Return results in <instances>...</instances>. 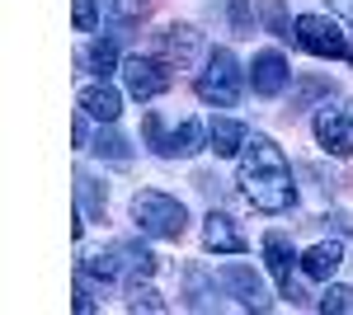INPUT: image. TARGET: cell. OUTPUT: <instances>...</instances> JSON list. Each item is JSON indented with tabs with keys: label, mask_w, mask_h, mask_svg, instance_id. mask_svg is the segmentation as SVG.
Returning <instances> with one entry per match:
<instances>
[{
	"label": "cell",
	"mask_w": 353,
	"mask_h": 315,
	"mask_svg": "<svg viewBox=\"0 0 353 315\" xmlns=\"http://www.w3.org/2000/svg\"><path fill=\"white\" fill-rule=\"evenodd\" d=\"M241 193L254 203L259 212H288L297 203V188H292V165L283 156V146L273 136H250L241 151Z\"/></svg>",
	"instance_id": "cell-1"
},
{
	"label": "cell",
	"mask_w": 353,
	"mask_h": 315,
	"mask_svg": "<svg viewBox=\"0 0 353 315\" xmlns=\"http://www.w3.org/2000/svg\"><path fill=\"white\" fill-rule=\"evenodd\" d=\"M81 273H94L99 283H118V278L123 283H141V278L156 273V254L146 245H137V240H113L109 250L81 259Z\"/></svg>",
	"instance_id": "cell-2"
},
{
	"label": "cell",
	"mask_w": 353,
	"mask_h": 315,
	"mask_svg": "<svg viewBox=\"0 0 353 315\" xmlns=\"http://www.w3.org/2000/svg\"><path fill=\"white\" fill-rule=\"evenodd\" d=\"M132 221H137V231L151 236V240H179L184 226H189V212H184L179 198H170V193L141 188V193H132Z\"/></svg>",
	"instance_id": "cell-3"
},
{
	"label": "cell",
	"mask_w": 353,
	"mask_h": 315,
	"mask_svg": "<svg viewBox=\"0 0 353 315\" xmlns=\"http://www.w3.org/2000/svg\"><path fill=\"white\" fill-rule=\"evenodd\" d=\"M141 136H146V146H151L156 156H165V160H189V156H198V151L208 146V132H203L198 118H184L174 132H161V118L146 113V118H141Z\"/></svg>",
	"instance_id": "cell-4"
},
{
	"label": "cell",
	"mask_w": 353,
	"mask_h": 315,
	"mask_svg": "<svg viewBox=\"0 0 353 315\" xmlns=\"http://www.w3.org/2000/svg\"><path fill=\"white\" fill-rule=\"evenodd\" d=\"M241 61L226 52V48H217V52L208 57V66H203V76H198V94L208 99V104L217 108H231L236 99H241Z\"/></svg>",
	"instance_id": "cell-5"
},
{
	"label": "cell",
	"mask_w": 353,
	"mask_h": 315,
	"mask_svg": "<svg viewBox=\"0 0 353 315\" xmlns=\"http://www.w3.org/2000/svg\"><path fill=\"white\" fill-rule=\"evenodd\" d=\"M297 43L311 57H330V61H334V57H349V43H344L339 24L325 19V14H301L297 19Z\"/></svg>",
	"instance_id": "cell-6"
},
{
	"label": "cell",
	"mask_w": 353,
	"mask_h": 315,
	"mask_svg": "<svg viewBox=\"0 0 353 315\" xmlns=\"http://www.w3.org/2000/svg\"><path fill=\"white\" fill-rule=\"evenodd\" d=\"M118 71L128 80V94H132V99H156V94L170 90V71H165L156 57H128Z\"/></svg>",
	"instance_id": "cell-7"
},
{
	"label": "cell",
	"mask_w": 353,
	"mask_h": 315,
	"mask_svg": "<svg viewBox=\"0 0 353 315\" xmlns=\"http://www.w3.org/2000/svg\"><path fill=\"white\" fill-rule=\"evenodd\" d=\"M217 283L241 296L245 311H269V306H273L269 292H264V283H259V273H254V268H245V263H226V268L217 273Z\"/></svg>",
	"instance_id": "cell-8"
},
{
	"label": "cell",
	"mask_w": 353,
	"mask_h": 315,
	"mask_svg": "<svg viewBox=\"0 0 353 315\" xmlns=\"http://www.w3.org/2000/svg\"><path fill=\"white\" fill-rule=\"evenodd\" d=\"M316 141L325 146L330 156H349L353 151V132H349V113L344 108H321L316 113Z\"/></svg>",
	"instance_id": "cell-9"
},
{
	"label": "cell",
	"mask_w": 353,
	"mask_h": 315,
	"mask_svg": "<svg viewBox=\"0 0 353 315\" xmlns=\"http://www.w3.org/2000/svg\"><path fill=\"white\" fill-rule=\"evenodd\" d=\"M288 61H283V52H254V61H250V80H254V94H264V99H273V94H283V85H288Z\"/></svg>",
	"instance_id": "cell-10"
},
{
	"label": "cell",
	"mask_w": 353,
	"mask_h": 315,
	"mask_svg": "<svg viewBox=\"0 0 353 315\" xmlns=\"http://www.w3.org/2000/svg\"><path fill=\"white\" fill-rule=\"evenodd\" d=\"M203 245H208V250H217V254H245L241 226H236L226 212H212V216L203 221Z\"/></svg>",
	"instance_id": "cell-11"
},
{
	"label": "cell",
	"mask_w": 353,
	"mask_h": 315,
	"mask_svg": "<svg viewBox=\"0 0 353 315\" xmlns=\"http://www.w3.org/2000/svg\"><path fill=\"white\" fill-rule=\"evenodd\" d=\"M81 108L90 113V118H99V123H113L118 113H123V99H118V90L113 85H85L81 90Z\"/></svg>",
	"instance_id": "cell-12"
},
{
	"label": "cell",
	"mask_w": 353,
	"mask_h": 315,
	"mask_svg": "<svg viewBox=\"0 0 353 315\" xmlns=\"http://www.w3.org/2000/svg\"><path fill=\"white\" fill-rule=\"evenodd\" d=\"M245 141H250L245 123H236V118H212V128H208V146H212L217 156H241Z\"/></svg>",
	"instance_id": "cell-13"
},
{
	"label": "cell",
	"mask_w": 353,
	"mask_h": 315,
	"mask_svg": "<svg viewBox=\"0 0 353 315\" xmlns=\"http://www.w3.org/2000/svg\"><path fill=\"white\" fill-rule=\"evenodd\" d=\"M339 259H344V250H339V240H321V245H311L306 254H301V273L306 278H334V268H339Z\"/></svg>",
	"instance_id": "cell-14"
},
{
	"label": "cell",
	"mask_w": 353,
	"mask_h": 315,
	"mask_svg": "<svg viewBox=\"0 0 353 315\" xmlns=\"http://www.w3.org/2000/svg\"><path fill=\"white\" fill-rule=\"evenodd\" d=\"M161 43H165V57H170L174 66H193V57H198V48H203L189 24H170L161 33Z\"/></svg>",
	"instance_id": "cell-15"
},
{
	"label": "cell",
	"mask_w": 353,
	"mask_h": 315,
	"mask_svg": "<svg viewBox=\"0 0 353 315\" xmlns=\"http://www.w3.org/2000/svg\"><path fill=\"white\" fill-rule=\"evenodd\" d=\"M264 263H269V273L283 287L292 283V240L283 236V231H269V236H264Z\"/></svg>",
	"instance_id": "cell-16"
},
{
	"label": "cell",
	"mask_w": 353,
	"mask_h": 315,
	"mask_svg": "<svg viewBox=\"0 0 353 315\" xmlns=\"http://www.w3.org/2000/svg\"><path fill=\"white\" fill-rule=\"evenodd\" d=\"M76 198H81V216H104V207H109V188L85 170L76 174Z\"/></svg>",
	"instance_id": "cell-17"
},
{
	"label": "cell",
	"mask_w": 353,
	"mask_h": 315,
	"mask_svg": "<svg viewBox=\"0 0 353 315\" xmlns=\"http://www.w3.org/2000/svg\"><path fill=\"white\" fill-rule=\"evenodd\" d=\"M259 14H264V24H269L273 38H297V24L288 19V10H283V0H259Z\"/></svg>",
	"instance_id": "cell-18"
},
{
	"label": "cell",
	"mask_w": 353,
	"mask_h": 315,
	"mask_svg": "<svg viewBox=\"0 0 353 315\" xmlns=\"http://www.w3.org/2000/svg\"><path fill=\"white\" fill-rule=\"evenodd\" d=\"M94 151H99L104 160H113V165H128V160H132V146H128V136H118L113 128L94 136Z\"/></svg>",
	"instance_id": "cell-19"
},
{
	"label": "cell",
	"mask_w": 353,
	"mask_h": 315,
	"mask_svg": "<svg viewBox=\"0 0 353 315\" xmlns=\"http://www.w3.org/2000/svg\"><path fill=\"white\" fill-rule=\"evenodd\" d=\"M184 278H189V287H193V311H217V301H212V287H208V273L193 263V268H184Z\"/></svg>",
	"instance_id": "cell-20"
},
{
	"label": "cell",
	"mask_w": 353,
	"mask_h": 315,
	"mask_svg": "<svg viewBox=\"0 0 353 315\" xmlns=\"http://www.w3.org/2000/svg\"><path fill=\"white\" fill-rule=\"evenodd\" d=\"M128 311H165L161 292L146 287V283H128Z\"/></svg>",
	"instance_id": "cell-21"
},
{
	"label": "cell",
	"mask_w": 353,
	"mask_h": 315,
	"mask_svg": "<svg viewBox=\"0 0 353 315\" xmlns=\"http://www.w3.org/2000/svg\"><path fill=\"white\" fill-rule=\"evenodd\" d=\"M85 61H90V66H94V71H99V80L109 76L113 66H118V48H113V43H104V38H99V43H94V48H90V57H85Z\"/></svg>",
	"instance_id": "cell-22"
},
{
	"label": "cell",
	"mask_w": 353,
	"mask_h": 315,
	"mask_svg": "<svg viewBox=\"0 0 353 315\" xmlns=\"http://www.w3.org/2000/svg\"><path fill=\"white\" fill-rule=\"evenodd\" d=\"M316 306H321V311H334V315H353V287H330L325 296H321V301H316Z\"/></svg>",
	"instance_id": "cell-23"
},
{
	"label": "cell",
	"mask_w": 353,
	"mask_h": 315,
	"mask_svg": "<svg viewBox=\"0 0 353 315\" xmlns=\"http://www.w3.org/2000/svg\"><path fill=\"white\" fill-rule=\"evenodd\" d=\"M146 10H151V0H109V14L118 24H137Z\"/></svg>",
	"instance_id": "cell-24"
},
{
	"label": "cell",
	"mask_w": 353,
	"mask_h": 315,
	"mask_svg": "<svg viewBox=\"0 0 353 315\" xmlns=\"http://www.w3.org/2000/svg\"><path fill=\"white\" fill-rule=\"evenodd\" d=\"M316 94H334V85H330V80H301L297 94H292V113H297V108H306Z\"/></svg>",
	"instance_id": "cell-25"
},
{
	"label": "cell",
	"mask_w": 353,
	"mask_h": 315,
	"mask_svg": "<svg viewBox=\"0 0 353 315\" xmlns=\"http://www.w3.org/2000/svg\"><path fill=\"white\" fill-rule=\"evenodd\" d=\"M94 24H99L94 0H76V28H81V33H94Z\"/></svg>",
	"instance_id": "cell-26"
},
{
	"label": "cell",
	"mask_w": 353,
	"mask_h": 315,
	"mask_svg": "<svg viewBox=\"0 0 353 315\" xmlns=\"http://www.w3.org/2000/svg\"><path fill=\"white\" fill-rule=\"evenodd\" d=\"M231 28H236V33H254V24H250V10H245V0H231Z\"/></svg>",
	"instance_id": "cell-27"
},
{
	"label": "cell",
	"mask_w": 353,
	"mask_h": 315,
	"mask_svg": "<svg viewBox=\"0 0 353 315\" xmlns=\"http://www.w3.org/2000/svg\"><path fill=\"white\" fill-rule=\"evenodd\" d=\"M330 10H334V14H339V19H344V24L353 28V0H325Z\"/></svg>",
	"instance_id": "cell-28"
},
{
	"label": "cell",
	"mask_w": 353,
	"mask_h": 315,
	"mask_svg": "<svg viewBox=\"0 0 353 315\" xmlns=\"http://www.w3.org/2000/svg\"><path fill=\"white\" fill-rule=\"evenodd\" d=\"M76 311H94V301H90V292H85V283H76Z\"/></svg>",
	"instance_id": "cell-29"
},
{
	"label": "cell",
	"mask_w": 353,
	"mask_h": 315,
	"mask_svg": "<svg viewBox=\"0 0 353 315\" xmlns=\"http://www.w3.org/2000/svg\"><path fill=\"white\" fill-rule=\"evenodd\" d=\"M85 118H90V113L81 108V118H76V146H85V141H90V128H85Z\"/></svg>",
	"instance_id": "cell-30"
},
{
	"label": "cell",
	"mask_w": 353,
	"mask_h": 315,
	"mask_svg": "<svg viewBox=\"0 0 353 315\" xmlns=\"http://www.w3.org/2000/svg\"><path fill=\"white\" fill-rule=\"evenodd\" d=\"M349 61H353V52H349Z\"/></svg>",
	"instance_id": "cell-31"
}]
</instances>
